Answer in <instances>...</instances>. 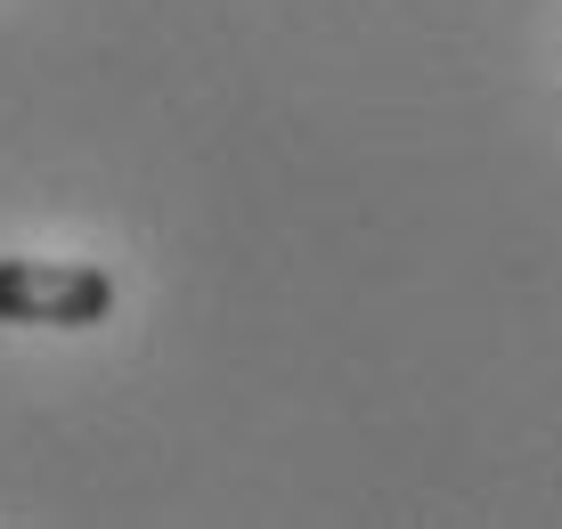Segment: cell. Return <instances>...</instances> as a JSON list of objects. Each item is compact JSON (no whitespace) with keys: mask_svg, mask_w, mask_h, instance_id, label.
<instances>
[{"mask_svg":"<svg viewBox=\"0 0 562 529\" xmlns=\"http://www.w3.org/2000/svg\"><path fill=\"white\" fill-rule=\"evenodd\" d=\"M99 318H114V278L99 261H42V252L0 261V326H99Z\"/></svg>","mask_w":562,"mask_h":529,"instance_id":"obj_1","label":"cell"}]
</instances>
